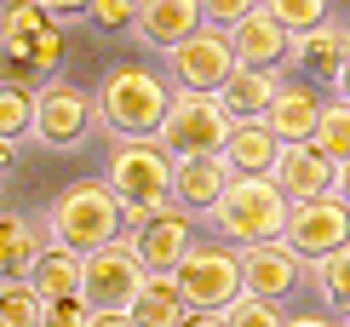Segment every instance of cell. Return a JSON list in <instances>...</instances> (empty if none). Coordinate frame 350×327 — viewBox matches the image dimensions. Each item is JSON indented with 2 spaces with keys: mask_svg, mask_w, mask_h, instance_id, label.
I'll list each match as a JSON object with an SVG mask.
<instances>
[{
  "mask_svg": "<svg viewBox=\"0 0 350 327\" xmlns=\"http://www.w3.org/2000/svg\"><path fill=\"white\" fill-rule=\"evenodd\" d=\"M86 299H57V304H46L40 310V327H86Z\"/></svg>",
  "mask_w": 350,
  "mask_h": 327,
  "instance_id": "obj_33",
  "label": "cell"
},
{
  "mask_svg": "<svg viewBox=\"0 0 350 327\" xmlns=\"http://www.w3.org/2000/svg\"><path fill=\"white\" fill-rule=\"evenodd\" d=\"M133 12H138V0H92L86 18L98 29H133Z\"/></svg>",
  "mask_w": 350,
  "mask_h": 327,
  "instance_id": "obj_32",
  "label": "cell"
},
{
  "mask_svg": "<svg viewBox=\"0 0 350 327\" xmlns=\"http://www.w3.org/2000/svg\"><path fill=\"white\" fill-rule=\"evenodd\" d=\"M92 132V98L69 81H46L35 86V121H29V138L40 150H75V144Z\"/></svg>",
  "mask_w": 350,
  "mask_h": 327,
  "instance_id": "obj_9",
  "label": "cell"
},
{
  "mask_svg": "<svg viewBox=\"0 0 350 327\" xmlns=\"http://www.w3.org/2000/svg\"><path fill=\"white\" fill-rule=\"evenodd\" d=\"M35 121V86H0V144H23Z\"/></svg>",
  "mask_w": 350,
  "mask_h": 327,
  "instance_id": "obj_26",
  "label": "cell"
},
{
  "mask_svg": "<svg viewBox=\"0 0 350 327\" xmlns=\"http://www.w3.org/2000/svg\"><path fill=\"white\" fill-rule=\"evenodd\" d=\"M333 201L350 207V161H339V172H333Z\"/></svg>",
  "mask_w": 350,
  "mask_h": 327,
  "instance_id": "obj_36",
  "label": "cell"
},
{
  "mask_svg": "<svg viewBox=\"0 0 350 327\" xmlns=\"http://www.w3.org/2000/svg\"><path fill=\"white\" fill-rule=\"evenodd\" d=\"M172 287H178L184 310L224 316V310L241 299V252L224 247V241H196L184 252V264L172 270Z\"/></svg>",
  "mask_w": 350,
  "mask_h": 327,
  "instance_id": "obj_4",
  "label": "cell"
},
{
  "mask_svg": "<svg viewBox=\"0 0 350 327\" xmlns=\"http://www.w3.org/2000/svg\"><path fill=\"white\" fill-rule=\"evenodd\" d=\"M230 189V167L218 155H184V161H172V184H167V201L178 207V213L189 218H207L218 196Z\"/></svg>",
  "mask_w": 350,
  "mask_h": 327,
  "instance_id": "obj_14",
  "label": "cell"
},
{
  "mask_svg": "<svg viewBox=\"0 0 350 327\" xmlns=\"http://www.w3.org/2000/svg\"><path fill=\"white\" fill-rule=\"evenodd\" d=\"M126 247L144 264V276H172L184 264V252L196 247V218L178 213V207H150V213H126Z\"/></svg>",
  "mask_w": 350,
  "mask_h": 327,
  "instance_id": "obj_7",
  "label": "cell"
},
{
  "mask_svg": "<svg viewBox=\"0 0 350 327\" xmlns=\"http://www.w3.org/2000/svg\"><path fill=\"white\" fill-rule=\"evenodd\" d=\"M333 86H339V103H350V52H345V64H339V75H333Z\"/></svg>",
  "mask_w": 350,
  "mask_h": 327,
  "instance_id": "obj_37",
  "label": "cell"
},
{
  "mask_svg": "<svg viewBox=\"0 0 350 327\" xmlns=\"http://www.w3.org/2000/svg\"><path fill=\"white\" fill-rule=\"evenodd\" d=\"M345 52H350V29H339V23H322V29H310V35L287 40V64H299L304 75H316V81L339 75Z\"/></svg>",
  "mask_w": 350,
  "mask_h": 327,
  "instance_id": "obj_21",
  "label": "cell"
},
{
  "mask_svg": "<svg viewBox=\"0 0 350 327\" xmlns=\"http://www.w3.org/2000/svg\"><path fill=\"white\" fill-rule=\"evenodd\" d=\"M287 327H345V322H327V316H287Z\"/></svg>",
  "mask_w": 350,
  "mask_h": 327,
  "instance_id": "obj_39",
  "label": "cell"
},
{
  "mask_svg": "<svg viewBox=\"0 0 350 327\" xmlns=\"http://www.w3.org/2000/svg\"><path fill=\"white\" fill-rule=\"evenodd\" d=\"M275 69H236L224 86H218V109L230 115V127L241 121H265V109L275 103Z\"/></svg>",
  "mask_w": 350,
  "mask_h": 327,
  "instance_id": "obj_20",
  "label": "cell"
},
{
  "mask_svg": "<svg viewBox=\"0 0 350 327\" xmlns=\"http://www.w3.org/2000/svg\"><path fill=\"white\" fill-rule=\"evenodd\" d=\"M258 0H196V12H201V29H218V35H230L247 12H253Z\"/></svg>",
  "mask_w": 350,
  "mask_h": 327,
  "instance_id": "obj_31",
  "label": "cell"
},
{
  "mask_svg": "<svg viewBox=\"0 0 350 327\" xmlns=\"http://www.w3.org/2000/svg\"><path fill=\"white\" fill-rule=\"evenodd\" d=\"M189 316L184 299H178V287H172V276H150L138 287V299L126 304V322L133 327H178Z\"/></svg>",
  "mask_w": 350,
  "mask_h": 327,
  "instance_id": "obj_24",
  "label": "cell"
},
{
  "mask_svg": "<svg viewBox=\"0 0 350 327\" xmlns=\"http://www.w3.org/2000/svg\"><path fill=\"white\" fill-rule=\"evenodd\" d=\"M322 121V98L310 86H275V103L265 109V127L275 144H310Z\"/></svg>",
  "mask_w": 350,
  "mask_h": 327,
  "instance_id": "obj_18",
  "label": "cell"
},
{
  "mask_svg": "<svg viewBox=\"0 0 350 327\" xmlns=\"http://www.w3.org/2000/svg\"><path fill=\"white\" fill-rule=\"evenodd\" d=\"M40 12H52L57 23H75V18H86V6H92V0H35Z\"/></svg>",
  "mask_w": 350,
  "mask_h": 327,
  "instance_id": "obj_34",
  "label": "cell"
},
{
  "mask_svg": "<svg viewBox=\"0 0 350 327\" xmlns=\"http://www.w3.org/2000/svg\"><path fill=\"white\" fill-rule=\"evenodd\" d=\"M0 57L23 64L29 75H52L64 57V23L35 0H0Z\"/></svg>",
  "mask_w": 350,
  "mask_h": 327,
  "instance_id": "obj_6",
  "label": "cell"
},
{
  "mask_svg": "<svg viewBox=\"0 0 350 327\" xmlns=\"http://www.w3.org/2000/svg\"><path fill=\"white\" fill-rule=\"evenodd\" d=\"M40 230L23 213H0V281H23L29 264L40 259Z\"/></svg>",
  "mask_w": 350,
  "mask_h": 327,
  "instance_id": "obj_23",
  "label": "cell"
},
{
  "mask_svg": "<svg viewBox=\"0 0 350 327\" xmlns=\"http://www.w3.org/2000/svg\"><path fill=\"white\" fill-rule=\"evenodd\" d=\"M104 184L115 189V201L126 213H150V207H167V184H172V155L155 138H115Z\"/></svg>",
  "mask_w": 350,
  "mask_h": 327,
  "instance_id": "obj_5",
  "label": "cell"
},
{
  "mask_svg": "<svg viewBox=\"0 0 350 327\" xmlns=\"http://www.w3.org/2000/svg\"><path fill=\"white\" fill-rule=\"evenodd\" d=\"M178 327H224V316H201V310H189Z\"/></svg>",
  "mask_w": 350,
  "mask_h": 327,
  "instance_id": "obj_38",
  "label": "cell"
},
{
  "mask_svg": "<svg viewBox=\"0 0 350 327\" xmlns=\"http://www.w3.org/2000/svg\"><path fill=\"white\" fill-rule=\"evenodd\" d=\"M310 144L327 161H350V103H322V121H316Z\"/></svg>",
  "mask_w": 350,
  "mask_h": 327,
  "instance_id": "obj_28",
  "label": "cell"
},
{
  "mask_svg": "<svg viewBox=\"0 0 350 327\" xmlns=\"http://www.w3.org/2000/svg\"><path fill=\"white\" fill-rule=\"evenodd\" d=\"M287 213H293V201H287L270 178H230V189L218 196V207L207 218H213V230L224 235V247L230 241L258 247V241H282Z\"/></svg>",
  "mask_w": 350,
  "mask_h": 327,
  "instance_id": "obj_3",
  "label": "cell"
},
{
  "mask_svg": "<svg viewBox=\"0 0 350 327\" xmlns=\"http://www.w3.org/2000/svg\"><path fill=\"white\" fill-rule=\"evenodd\" d=\"M86 327H133V322H126V310H92Z\"/></svg>",
  "mask_w": 350,
  "mask_h": 327,
  "instance_id": "obj_35",
  "label": "cell"
},
{
  "mask_svg": "<svg viewBox=\"0 0 350 327\" xmlns=\"http://www.w3.org/2000/svg\"><path fill=\"white\" fill-rule=\"evenodd\" d=\"M224 327H287V316H282V304H270V299H253V293H241V299L224 310Z\"/></svg>",
  "mask_w": 350,
  "mask_h": 327,
  "instance_id": "obj_30",
  "label": "cell"
},
{
  "mask_svg": "<svg viewBox=\"0 0 350 327\" xmlns=\"http://www.w3.org/2000/svg\"><path fill=\"white\" fill-rule=\"evenodd\" d=\"M167 103H172V86L144 64H121L98 81V98H92V115L109 127V138H155L167 121Z\"/></svg>",
  "mask_w": 350,
  "mask_h": 327,
  "instance_id": "obj_2",
  "label": "cell"
},
{
  "mask_svg": "<svg viewBox=\"0 0 350 327\" xmlns=\"http://www.w3.org/2000/svg\"><path fill=\"white\" fill-rule=\"evenodd\" d=\"M144 281L150 276H144V264L133 259L126 241H109V247H98V252L81 259V299H86V310H126L138 299Z\"/></svg>",
  "mask_w": 350,
  "mask_h": 327,
  "instance_id": "obj_11",
  "label": "cell"
},
{
  "mask_svg": "<svg viewBox=\"0 0 350 327\" xmlns=\"http://www.w3.org/2000/svg\"><path fill=\"white\" fill-rule=\"evenodd\" d=\"M316 287H322L327 310H339L350 322V241L339 252H327V259H316Z\"/></svg>",
  "mask_w": 350,
  "mask_h": 327,
  "instance_id": "obj_25",
  "label": "cell"
},
{
  "mask_svg": "<svg viewBox=\"0 0 350 327\" xmlns=\"http://www.w3.org/2000/svg\"><path fill=\"white\" fill-rule=\"evenodd\" d=\"M133 29H138L144 47L172 52V47H184V40L201 29V12H196V0H138Z\"/></svg>",
  "mask_w": 350,
  "mask_h": 327,
  "instance_id": "obj_16",
  "label": "cell"
},
{
  "mask_svg": "<svg viewBox=\"0 0 350 327\" xmlns=\"http://www.w3.org/2000/svg\"><path fill=\"white\" fill-rule=\"evenodd\" d=\"M236 252H241V293L282 304L287 293L299 287V270H304V264H299L282 241H258V247H236Z\"/></svg>",
  "mask_w": 350,
  "mask_h": 327,
  "instance_id": "obj_15",
  "label": "cell"
},
{
  "mask_svg": "<svg viewBox=\"0 0 350 327\" xmlns=\"http://www.w3.org/2000/svg\"><path fill=\"white\" fill-rule=\"evenodd\" d=\"M258 12H270L287 35H310L327 23V0H258Z\"/></svg>",
  "mask_w": 350,
  "mask_h": 327,
  "instance_id": "obj_27",
  "label": "cell"
},
{
  "mask_svg": "<svg viewBox=\"0 0 350 327\" xmlns=\"http://www.w3.org/2000/svg\"><path fill=\"white\" fill-rule=\"evenodd\" d=\"M275 155H282V144L270 138L265 121H241V127H230L224 150H218V161L230 167V178H270Z\"/></svg>",
  "mask_w": 350,
  "mask_h": 327,
  "instance_id": "obj_19",
  "label": "cell"
},
{
  "mask_svg": "<svg viewBox=\"0 0 350 327\" xmlns=\"http://www.w3.org/2000/svg\"><path fill=\"white\" fill-rule=\"evenodd\" d=\"M6 172H12V144H0V184H6Z\"/></svg>",
  "mask_w": 350,
  "mask_h": 327,
  "instance_id": "obj_40",
  "label": "cell"
},
{
  "mask_svg": "<svg viewBox=\"0 0 350 327\" xmlns=\"http://www.w3.org/2000/svg\"><path fill=\"white\" fill-rule=\"evenodd\" d=\"M236 52H230V35L218 29H196L184 47L167 52V75H172V92H201V98H218V86L236 75Z\"/></svg>",
  "mask_w": 350,
  "mask_h": 327,
  "instance_id": "obj_10",
  "label": "cell"
},
{
  "mask_svg": "<svg viewBox=\"0 0 350 327\" xmlns=\"http://www.w3.org/2000/svg\"><path fill=\"white\" fill-rule=\"evenodd\" d=\"M230 138V115L218 109V98H201V92H172L167 103V121L155 132V144L184 161V155H218Z\"/></svg>",
  "mask_w": 350,
  "mask_h": 327,
  "instance_id": "obj_8",
  "label": "cell"
},
{
  "mask_svg": "<svg viewBox=\"0 0 350 327\" xmlns=\"http://www.w3.org/2000/svg\"><path fill=\"white\" fill-rule=\"evenodd\" d=\"M29 287L40 293V304H57V299H81V252L69 247H40V259L29 264Z\"/></svg>",
  "mask_w": 350,
  "mask_h": 327,
  "instance_id": "obj_22",
  "label": "cell"
},
{
  "mask_svg": "<svg viewBox=\"0 0 350 327\" xmlns=\"http://www.w3.org/2000/svg\"><path fill=\"white\" fill-rule=\"evenodd\" d=\"M126 235V207L115 201V189L104 178H81V184L57 189L52 207H46V241L52 247H69V252H98L109 241Z\"/></svg>",
  "mask_w": 350,
  "mask_h": 327,
  "instance_id": "obj_1",
  "label": "cell"
},
{
  "mask_svg": "<svg viewBox=\"0 0 350 327\" xmlns=\"http://www.w3.org/2000/svg\"><path fill=\"white\" fill-rule=\"evenodd\" d=\"M287 29L270 18V12H247V18L230 29V52H236V64L241 69H275V64H287Z\"/></svg>",
  "mask_w": 350,
  "mask_h": 327,
  "instance_id": "obj_17",
  "label": "cell"
},
{
  "mask_svg": "<svg viewBox=\"0 0 350 327\" xmlns=\"http://www.w3.org/2000/svg\"><path fill=\"white\" fill-rule=\"evenodd\" d=\"M40 293L29 281H0V327H40Z\"/></svg>",
  "mask_w": 350,
  "mask_h": 327,
  "instance_id": "obj_29",
  "label": "cell"
},
{
  "mask_svg": "<svg viewBox=\"0 0 350 327\" xmlns=\"http://www.w3.org/2000/svg\"><path fill=\"white\" fill-rule=\"evenodd\" d=\"M350 241V207L345 201H299L293 213H287V230H282V247L293 252L299 264H316V259H327V252H339Z\"/></svg>",
  "mask_w": 350,
  "mask_h": 327,
  "instance_id": "obj_12",
  "label": "cell"
},
{
  "mask_svg": "<svg viewBox=\"0 0 350 327\" xmlns=\"http://www.w3.org/2000/svg\"><path fill=\"white\" fill-rule=\"evenodd\" d=\"M333 172H339V161H327L316 144H282V155H275V167H270V184L299 207V201L333 196Z\"/></svg>",
  "mask_w": 350,
  "mask_h": 327,
  "instance_id": "obj_13",
  "label": "cell"
}]
</instances>
